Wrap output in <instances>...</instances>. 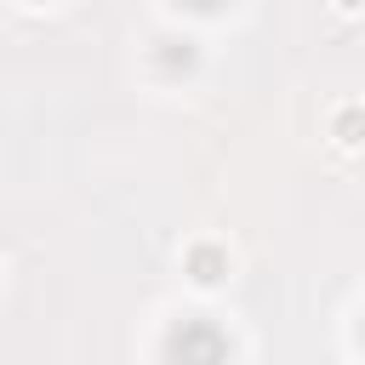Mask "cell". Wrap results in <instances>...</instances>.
I'll list each match as a JSON object with an SVG mask.
<instances>
[{
	"label": "cell",
	"mask_w": 365,
	"mask_h": 365,
	"mask_svg": "<svg viewBox=\"0 0 365 365\" xmlns=\"http://www.w3.org/2000/svg\"><path fill=\"white\" fill-rule=\"evenodd\" d=\"M228 336L211 325V319H182L171 336H165V359H182V365H217L228 359Z\"/></svg>",
	"instance_id": "6da1fadb"
},
{
	"label": "cell",
	"mask_w": 365,
	"mask_h": 365,
	"mask_svg": "<svg viewBox=\"0 0 365 365\" xmlns=\"http://www.w3.org/2000/svg\"><path fill=\"white\" fill-rule=\"evenodd\" d=\"M182 268H188L194 285H217V279L228 274V251H222V245H188Z\"/></svg>",
	"instance_id": "7a4b0ae2"
},
{
	"label": "cell",
	"mask_w": 365,
	"mask_h": 365,
	"mask_svg": "<svg viewBox=\"0 0 365 365\" xmlns=\"http://www.w3.org/2000/svg\"><path fill=\"white\" fill-rule=\"evenodd\" d=\"M331 137H336L342 148H359V143H365V108H359V103L336 108V114H331Z\"/></svg>",
	"instance_id": "3957f363"
},
{
	"label": "cell",
	"mask_w": 365,
	"mask_h": 365,
	"mask_svg": "<svg viewBox=\"0 0 365 365\" xmlns=\"http://www.w3.org/2000/svg\"><path fill=\"white\" fill-rule=\"evenodd\" d=\"M160 68H194V46H188V40H171V46L160 51Z\"/></svg>",
	"instance_id": "277c9868"
},
{
	"label": "cell",
	"mask_w": 365,
	"mask_h": 365,
	"mask_svg": "<svg viewBox=\"0 0 365 365\" xmlns=\"http://www.w3.org/2000/svg\"><path fill=\"white\" fill-rule=\"evenodd\" d=\"M182 6H194V11H217L222 0H182Z\"/></svg>",
	"instance_id": "5b68a950"
},
{
	"label": "cell",
	"mask_w": 365,
	"mask_h": 365,
	"mask_svg": "<svg viewBox=\"0 0 365 365\" xmlns=\"http://www.w3.org/2000/svg\"><path fill=\"white\" fill-rule=\"evenodd\" d=\"M336 11H365V0H336Z\"/></svg>",
	"instance_id": "8992f818"
},
{
	"label": "cell",
	"mask_w": 365,
	"mask_h": 365,
	"mask_svg": "<svg viewBox=\"0 0 365 365\" xmlns=\"http://www.w3.org/2000/svg\"><path fill=\"white\" fill-rule=\"evenodd\" d=\"M29 6H46V0H29Z\"/></svg>",
	"instance_id": "52a82bcc"
}]
</instances>
